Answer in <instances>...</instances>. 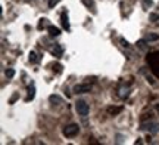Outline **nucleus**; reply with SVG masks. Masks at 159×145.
Instances as JSON below:
<instances>
[{
  "label": "nucleus",
  "instance_id": "2eb2a0df",
  "mask_svg": "<svg viewBox=\"0 0 159 145\" xmlns=\"http://www.w3.org/2000/svg\"><path fill=\"white\" fill-rule=\"evenodd\" d=\"M159 39L158 34H149L148 37H146V41H156Z\"/></svg>",
  "mask_w": 159,
  "mask_h": 145
},
{
  "label": "nucleus",
  "instance_id": "0eeeda50",
  "mask_svg": "<svg viewBox=\"0 0 159 145\" xmlns=\"http://www.w3.org/2000/svg\"><path fill=\"white\" fill-rule=\"evenodd\" d=\"M61 22H62V27L65 30H69V22H68V12L63 11L62 15H61Z\"/></svg>",
  "mask_w": 159,
  "mask_h": 145
},
{
  "label": "nucleus",
  "instance_id": "f3484780",
  "mask_svg": "<svg viewBox=\"0 0 159 145\" xmlns=\"http://www.w3.org/2000/svg\"><path fill=\"white\" fill-rule=\"evenodd\" d=\"M137 47H140V49H146V39H144V40L137 41Z\"/></svg>",
  "mask_w": 159,
  "mask_h": 145
},
{
  "label": "nucleus",
  "instance_id": "a211bd4d",
  "mask_svg": "<svg viewBox=\"0 0 159 145\" xmlns=\"http://www.w3.org/2000/svg\"><path fill=\"white\" fill-rule=\"evenodd\" d=\"M13 75H15V71L12 70V68H7V70H6V77H7V79H12Z\"/></svg>",
  "mask_w": 159,
  "mask_h": 145
},
{
  "label": "nucleus",
  "instance_id": "9b49d317",
  "mask_svg": "<svg viewBox=\"0 0 159 145\" xmlns=\"http://www.w3.org/2000/svg\"><path fill=\"white\" fill-rule=\"evenodd\" d=\"M81 2H83V5H85L89 9L91 7V11L96 12V5H94V2H93V0H81Z\"/></svg>",
  "mask_w": 159,
  "mask_h": 145
},
{
  "label": "nucleus",
  "instance_id": "412c9836",
  "mask_svg": "<svg viewBox=\"0 0 159 145\" xmlns=\"http://www.w3.org/2000/svg\"><path fill=\"white\" fill-rule=\"evenodd\" d=\"M53 68H56V73H57V74H59V73H62V65H61V64H56L55 67H53Z\"/></svg>",
  "mask_w": 159,
  "mask_h": 145
},
{
  "label": "nucleus",
  "instance_id": "39448f33",
  "mask_svg": "<svg viewBox=\"0 0 159 145\" xmlns=\"http://www.w3.org/2000/svg\"><path fill=\"white\" fill-rule=\"evenodd\" d=\"M91 90V85L89 83H80V85H75L74 86V93H87Z\"/></svg>",
  "mask_w": 159,
  "mask_h": 145
},
{
  "label": "nucleus",
  "instance_id": "4468645a",
  "mask_svg": "<svg viewBox=\"0 0 159 145\" xmlns=\"http://www.w3.org/2000/svg\"><path fill=\"white\" fill-rule=\"evenodd\" d=\"M39 61V58H37V53L35 52H30V62L31 64H35Z\"/></svg>",
  "mask_w": 159,
  "mask_h": 145
},
{
  "label": "nucleus",
  "instance_id": "6e6552de",
  "mask_svg": "<svg viewBox=\"0 0 159 145\" xmlns=\"http://www.w3.org/2000/svg\"><path fill=\"white\" fill-rule=\"evenodd\" d=\"M49 36L50 37H57V36L61 34V30L57 28V27H53V25H49Z\"/></svg>",
  "mask_w": 159,
  "mask_h": 145
},
{
  "label": "nucleus",
  "instance_id": "7ed1b4c3",
  "mask_svg": "<svg viewBox=\"0 0 159 145\" xmlns=\"http://www.w3.org/2000/svg\"><path fill=\"white\" fill-rule=\"evenodd\" d=\"M142 130L144 132H149V133H158L159 132V123L156 122H148V123H142V126H140Z\"/></svg>",
  "mask_w": 159,
  "mask_h": 145
},
{
  "label": "nucleus",
  "instance_id": "5701e85b",
  "mask_svg": "<svg viewBox=\"0 0 159 145\" xmlns=\"http://www.w3.org/2000/svg\"><path fill=\"white\" fill-rule=\"evenodd\" d=\"M121 43H122V46H125V47H128V46H130V45H128V41L124 40V39H121Z\"/></svg>",
  "mask_w": 159,
  "mask_h": 145
},
{
  "label": "nucleus",
  "instance_id": "dca6fc26",
  "mask_svg": "<svg viewBox=\"0 0 159 145\" xmlns=\"http://www.w3.org/2000/svg\"><path fill=\"white\" fill-rule=\"evenodd\" d=\"M152 5H153V2H152V0H143V7H144V9L150 7Z\"/></svg>",
  "mask_w": 159,
  "mask_h": 145
},
{
  "label": "nucleus",
  "instance_id": "4be33fe9",
  "mask_svg": "<svg viewBox=\"0 0 159 145\" xmlns=\"http://www.w3.org/2000/svg\"><path fill=\"white\" fill-rule=\"evenodd\" d=\"M16 98H18V93H15V95H13V96L11 98V101H9V102H11V104H13V102L16 101Z\"/></svg>",
  "mask_w": 159,
  "mask_h": 145
},
{
  "label": "nucleus",
  "instance_id": "f8f14e48",
  "mask_svg": "<svg viewBox=\"0 0 159 145\" xmlns=\"http://www.w3.org/2000/svg\"><path fill=\"white\" fill-rule=\"evenodd\" d=\"M49 101H50L52 104H62V98L57 96V95H50V96H49Z\"/></svg>",
  "mask_w": 159,
  "mask_h": 145
},
{
  "label": "nucleus",
  "instance_id": "9d476101",
  "mask_svg": "<svg viewBox=\"0 0 159 145\" xmlns=\"http://www.w3.org/2000/svg\"><path fill=\"white\" fill-rule=\"evenodd\" d=\"M118 95H119V98H122V99L128 98V95H130V87H121Z\"/></svg>",
  "mask_w": 159,
  "mask_h": 145
},
{
  "label": "nucleus",
  "instance_id": "1a4fd4ad",
  "mask_svg": "<svg viewBox=\"0 0 159 145\" xmlns=\"http://www.w3.org/2000/svg\"><path fill=\"white\" fill-rule=\"evenodd\" d=\"M122 111V107H108V114L109 116H116Z\"/></svg>",
  "mask_w": 159,
  "mask_h": 145
},
{
  "label": "nucleus",
  "instance_id": "f257e3e1",
  "mask_svg": "<svg viewBox=\"0 0 159 145\" xmlns=\"http://www.w3.org/2000/svg\"><path fill=\"white\" fill-rule=\"evenodd\" d=\"M62 133L66 138H74V136H77L80 133V126L78 124H68V126L63 128Z\"/></svg>",
  "mask_w": 159,
  "mask_h": 145
},
{
  "label": "nucleus",
  "instance_id": "f03ea898",
  "mask_svg": "<svg viewBox=\"0 0 159 145\" xmlns=\"http://www.w3.org/2000/svg\"><path fill=\"white\" fill-rule=\"evenodd\" d=\"M75 111H77L81 117H87L90 108H89V104H87L85 101H81V99H80V101L75 102Z\"/></svg>",
  "mask_w": 159,
  "mask_h": 145
},
{
  "label": "nucleus",
  "instance_id": "ddd939ff",
  "mask_svg": "<svg viewBox=\"0 0 159 145\" xmlns=\"http://www.w3.org/2000/svg\"><path fill=\"white\" fill-rule=\"evenodd\" d=\"M28 98H27V101H31V99H34V95H35V87L34 85H31V86L28 87Z\"/></svg>",
  "mask_w": 159,
  "mask_h": 145
},
{
  "label": "nucleus",
  "instance_id": "b1692460",
  "mask_svg": "<svg viewBox=\"0 0 159 145\" xmlns=\"http://www.w3.org/2000/svg\"><path fill=\"white\" fill-rule=\"evenodd\" d=\"M155 108H156V111H158V113H159V102H158V104H156V105H155Z\"/></svg>",
  "mask_w": 159,
  "mask_h": 145
},
{
  "label": "nucleus",
  "instance_id": "20e7f679",
  "mask_svg": "<svg viewBox=\"0 0 159 145\" xmlns=\"http://www.w3.org/2000/svg\"><path fill=\"white\" fill-rule=\"evenodd\" d=\"M148 62L152 65V70L155 74L159 75V52L152 53L150 56H148Z\"/></svg>",
  "mask_w": 159,
  "mask_h": 145
},
{
  "label": "nucleus",
  "instance_id": "6ab92c4d",
  "mask_svg": "<svg viewBox=\"0 0 159 145\" xmlns=\"http://www.w3.org/2000/svg\"><path fill=\"white\" fill-rule=\"evenodd\" d=\"M59 2H61V0H47V5H49V7H55Z\"/></svg>",
  "mask_w": 159,
  "mask_h": 145
},
{
  "label": "nucleus",
  "instance_id": "423d86ee",
  "mask_svg": "<svg viewBox=\"0 0 159 145\" xmlns=\"http://www.w3.org/2000/svg\"><path fill=\"white\" fill-rule=\"evenodd\" d=\"M50 52H52V55H53V56H56V58H61V56H62V53H63V49L59 46V45H55V46L50 49Z\"/></svg>",
  "mask_w": 159,
  "mask_h": 145
},
{
  "label": "nucleus",
  "instance_id": "aec40b11",
  "mask_svg": "<svg viewBox=\"0 0 159 145\" xmlns=\"http://www.w3.org/2000/svg\"><path fill=\"white\" fill-rule=\"evenodd\" d=\"M150 19H152L153 22H156V21L159 19V15L158 13H150Z\"/></svg>",
  "mask_w": 159,
  "mask_h": 145
}]
</instances>
